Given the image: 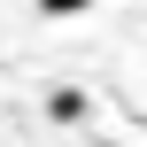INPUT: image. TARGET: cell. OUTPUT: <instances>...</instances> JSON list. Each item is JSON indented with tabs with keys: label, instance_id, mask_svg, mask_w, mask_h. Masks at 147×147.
<instances>
[{
	"label": "cell",
	"instance_id": "1",
	"mask_svg": "<svg viewBox=\"0 0 147 147\" xmlns=\"http://www.w3.org/2000/svg\"><path fill=\"white\" fill-rule=\"evenodd\" d=\"M93 0H39V16H85Z\"/></svg>",
	"mask_w": 147,
	"mask_h": 147
}]
</instances>
